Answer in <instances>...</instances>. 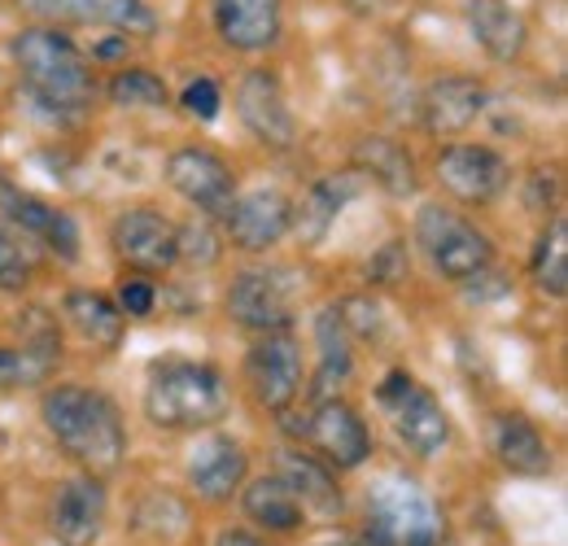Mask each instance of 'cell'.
Returning <instances> with one entry per match:
<instances>
[{"instance_id":"ffe728a7","label":"cell","mask_w":568,"mask_h":546,"mask_svg":"<svg viewBox=\"0 0 568 546\" xmlns=\"http://www.w3.org/2000/svg\"><path fill=\"white\" fill-rule=\"evenodd\" d=\"M363 189V175L358 171H333L324 180H315L306 189V198L293 205V223L288 232L302 241V245H320L328 236V228L337 223V214L358 198Z\"/></svg>"},{"instance_id":"9c48e42d","label":"cell","mask_w":568,"mask_h":546,"mask_svg":"<svg viewBox=\"0 0 568 546\" xmlns=\"http://www.w3.org/2000/svg\"><path fill=\"white\" fill-rule=\"evenodd\" d=\"M245 381L258 398V407L288 411L302 394V345L284 333H258V342L245 358Z\"/></svg>"},{"instance_id":"603a6c76","label":"cell","mask_w":568,"mask_h":546,"mask_svg":"<svg viewBox=\"0 0 568 546\" xmlns=\"http://www.w3.org/2000/svg\"><path fill=\"white\" fill-rule=\"evenodd\" d=\"M468 27H473V40L495 62H516L525 53V44H529L525 18L503 0H468Z\"/></svg>"},{"instance_id":"d6986e66","label":"cell","mask_w":568,"mask_h":546,"mask_svg":"<svg viewBox=\"0 0 568 546\" xmlns=\"http://www.w3.org/2000/svg\"><path fill=\"white\" fill-rule=\"evenodd\" d=\"M281 0H214V31L236 53H263L281 40Z\"/></svg>"},{"instance_id":"ac0fdd59","label":"cell","mask_w":568,"mask_h":546,"mask_svg":"<svg viewBox=\"0 0 568 546\" xmlns=\"http://www.w3.org/2000/svg\"><path fill=\"white\" fill-rule=\"evenodd\" d=\"M0 210H4L9 223H18L22 232H31L36 241H44L62 263H74V259H79V223H74L67 210L40 202V198H31V193L4 184V180H0Z\"/></svg>"},{"instance_id":"d6a6232c","label":"cell","mask_w":568,"mask_h":546,"mask_svg":"<svg viewBox=\"0 0 568 546\" xmlns=\"http://www.w3.org/2000/svg\"><path fill=\"white\" fill-rule=\"evenodd\" d=\"M180 105H184V114H193L197 123H214L219 119V110H223V92H219V83L214 79H193L189 88H184V97H180Z\"/></svg>"},{"instance_id":"5b68a950","label":"cell","mask_w":568,"mask_h":546,"mask_svg":"<svg viewBox=\"0 0 568 546\" xmlns=\"http://www.w3.org/2000/svg\"><path fill=\"white\" fill-rule=\"evenodd\" d=\"M416 245L425 250L433 272L442 275V280H455V284H468V280L486 275L490 263H495L490 236L477 232L464 214H455L446 205H420V214H416Z\"/></svg>"},{"instance_id":"5bb4252c","label":"cell","mask_w":568,"mask_h":546,"mask_svg":"<svg viewBox=\"0 0 568 546\" xmlns=\"http://www.w3.org/2000/svg\"><path fill=\"white\" fill-rule=\"evenodd\" d=\"M227 241L245 254H267L272 245H281L293 223V202L276 189H254L245 198H232L227 214Z\"/></svg>"},{"instance_id":"8992f818","label":"cell","mask_w":568,"mask_h":546,"mask_svg":"<svg viewBox=\"0 0 568 546\" xmlns=\"http://www.w3.org/2000/svg\"><path fill=\"white\" fill-rule=\"evenodd\" d=\"M376 403L389 411V424L398 433V442L416 455V459H437L450 442V419L442 403L428 394L412 372H389L376 390Z\"/></svg>"},{"instance_id":"277c9868","label":"cell","mask_w":568,"mask_h":546,"mask_svg":"<svg viewBox=\"0 0 568 546\" xmlns=\"http://www.w3.org/2000/svg\"><path fill=\"white\" fill-rule=\"evenodd\" d=\"M442 507L412 477H385L367 494V543L372 546H442Z\"/></svg>"},{"instance_id":"1f68e13d","label":"cell","mask_w":568,"mask_h":546,"mask_svg":"<svg viewBox=\"0 0 568 546\" xmlns=\"http://www.w3.org/2000/svg\"><path fill=\"white\" fill-rule=\"evenodd\" d=\"M175 250H180V263L189 267H211L219 263V241L206 223H184L175 228Z\"/></svg>"},{"instance_id":"ba28073f","label":"cell","mask_w":568,"mask_h":546,"mask_svg":"<svg viewBox=\"0 0 568 546\" xmlns=\"http://www.w3.org/2000/svg\"><path fill=\"white\" fill-rule=\"evenodd\" d=\"M511 166L490 144H446L437 153V184L464 205H490L507 189Z\"/></svg>"},{"instance_id":"83f0119b","label":"cell","mask_w":568,"mask_h":546,"mask_svg":"<svg viewBox=\"0 0 568 546\" xmlns=\"http://www.w3.org/2000/svg\"><path fill=\"white\" fill-rule=\"evenodd\" d=\"M241 507H245V516H250L254 525H263V529H272V534H293V529H302V516H306V507L293 498V489H288L281 477L250 481V485L241 489Z\"/></svg>"},{"instance_id":"7a4b0ae2","label":"cell","mask_w":568,"mask_h":546,"mask_svg":"<svg viewBox=\"0 0 568 546\" xmlns=\"http://www.w3.org/2000/svg\"><path fill=\"white\" fill-rule=\"evenodd\" d=\"M13 62L22 70L27 92L40 105L58 110V114L83 110L92 101V92H97L83 49L74 44L67 31H58V27H27V31H18Z\"/></svg>"},{"instance_id":"6da1fadb","label":"cell","mask_w":568,"mask_h":546,"mask_svg":"<svg viewBox=\"0 0 568 546\" xmlns=\"http://www.w3.org/2000/svg\"><path fill=\"white\" fill-rule=\"evenodd\" d=\"M44 424L58 437V446L79 459L92 477L114 473L128 455V433L119 407L88 385H58L44 394Z\"/></svg>"},{"instance_id":"3957f363","label":"cell","mask_w":568,"mask_h":546,"mask_svg":"<svg viewBox=\"0 0 568 546\" xmlns=\"http://www.w3.org/2000/svg\"><path fill=\"white\" fill-rule=\"evenodd\" d=\"M227 411V381L211 363L171 358L144 385V415L158 428H206Z\"/></svg>"},{"instance_id":"f1b7e54d","label":"cell","mask_w":568,"mask_h":546,"mask_svg":"<svg viewBox=\"0 0 568 546\" xmlns=\"http://www.w3.org/2000/svg\"><path fill=\"white\" fill-rule=\"evenodd\" d=\"M58 367V337H40V342L0 345V394L9 390H27V385H44Z\"/></svg>"},{"instance_id":"484cf974","label":"cell","mask_w":568,"mask_h":546,"mask_svg":"<svg viewBox=\"0 0 568 546\" xmlns=\"http://www.w3.org/2000/svg\"><path fill=\"white\" fill-rule=\"evenodd\" d=\"M53 13L83 27H114L123 36H153L158 13L144 0H53Z\"/></svg>"},{"instance_id":"44dd1931","label":"cell","mask_w":568,"mask_h":546,"mask_svg":"<svg viewBox=\"0 0 568 546\" xmlns=\"http://www.w3.org/2000/svg\"><path fill=\"white\" fill-rule=\"evenodd\" d=\"M490 451L498 464L516 477H547L551 473V446L525 415H495L490 424Z\"/></svg>"},{"instance_id":"7c38bea8","label":"cell","mask_w":568,"mask_h":546,"mask_svg":"<svg viewBox=\"0 0 568 546\" xmlns=\"http://www.w3.org/2000/svg\"><path fill=\"white\" fill-rule=\"evenodd\" d=\"M166 184L189 205H197L202 214H227V205L236 198V180H232L227 162L197 144L175 149L166 158Z\"/></svg>"},{"instance_id":"30bf717a","label":"cell","mask_w":568,"mask_h":546,"mask_svg":"<svg viewBox=\"0 0 568 546\" xmlns=\"http://www.w3.org/2000/svg\"><path fill=\"white\" fill-rule=\"evenodd\" d=\"M293 297L297 284L288 272H241L227 289V315L250 333H284L293 324Z\"/></svg>"},{"instance_id":"f546056e","label":"cell","mask_w":568,"mask_h":546,"mask_svg":"<svg viewBox=\"0 0 568 546\" xmlns=\"http://www.w3.org/2000/svg\"><path fill=\"white\" fill-rule=\"evenodd\" d=\"M529 272H534V284H538L547 297H565L568 293V219L565 214H556V219L547 223V232H542V241H538V250H534Z\"/></svg>"},{"instance_id":"8d00e7d4","label":"cell","mask_w":568,"mask_h":546,"mask_svg":"<svg viewBox=\"0 0 568 546\" xmlns=\"http://www.w3.org/2000/svg\"><path fill=\"white\" fill-rule=\"evenodd\" d=\"M403 272H407V250H403V241H389V245L372 259L367 280H376V284H394V280H403Z\"/></svg>"},{"instance_id":"d590c367","label":"cell","mask_w":568,"mask_h":546,"mask_svg":"<svg viewBox=\"0 0 568 546\" xmlns=\"http://www.w3.org/2000/svg\"><path fill=\"white\" fill-rule=\"evenodd\" d=\"M31 263L22 259V250L0 232V289H27Z\"/></svg>"},{"instance_id":"836d02e7","label":"cell","mask_w":568,"mask_h":546,"mask_svg":"<svg viewBox=\"0 0 568 546\" xmlns=\"http://www.w3.org/2000/svg\"><path fill=\"white\" fill-rule=\"evenodd\" d=\"M153 306H158V289H153L144 275L123 280V289H119V311H123V315L141 320V315H153Z\"/></svg>"},{"instance_id":"4dcf8cb0","label":"cell","mask_w":568,"mask_h":546,"mask_svg":"<svg viewBox=\"0 0 568 546\" xmlns=\"http://www.w3.org/2000/svg\"><path fill=\"white\" fill-rule=\"evenodd\" d=\"M105 97H110L114 105H123V110H162V105L171 101L166 83H162L153 70H141V67H123V70H119V74L110 79Z\"/></svg>"},{"instance_id":"e0dca14e","label":"cell","mask_w":568,"mask_h":546,"mask_svg":"<svg viewBox=\"0 0 568 546\" xmlns=\"http://www.w3.org/2000/svg\"><path fill=\"white\" fill-rule=\"evenodd\" d=\"M105 512H110L105 485L88 473V477L62 481V489L53 498V512H49V525H53L58 543L92 546L105 529Z\"/></svg>"},{"instance_id":"52a82bcc","label":"cell","mask_w":568,"mask_h":546,"mask_svg":"<svg viewBox=\"0 0 568 546\" xmlns=\"http://www.w3.org/2000/svg\"><path fill=\"white\" fill-rule=\"evenodd\" d=\"M293 428L320 451V459L328 468L351 473V468H363L367 455H372V433H367L363 415L346 398H320L311 407V415L302 424H293Z\"/></svg>"},{"instance_id":"4316f807","label":"cell","mask_w":568,"mask_h":546,"mask_svg":"<svg viewBox=\"0 0 568 546\" xmlns=\"http://www.w3.org/2000/svg\"><path fill=\"white\" fill-rule=\"evenodd\" d=\"M67 320L74 324V333L83 342L101 345V350H119L123 342V328H128V315L105 297V293H92V289H71L67 302H62Z\"/></svg>"},{"instance_id":"4fadbf2b","label":"cell","mask_w":568,"mask_h":546,"mask_svg":"<svg viewBox=\"0 0 568 546\" xmlns=\"http://www.w3.org/2000/svg\"><path fill=\"white\" fill-rule=\"evenodd\" d=\"M236 114L245 123V132L272 149H288L297 140V123L293 110L284 101L281 79L272 70H245L236 83Z\"/></svg>"},{"instance_id":"d4e9b609","label":"cell","mask_w":568,"mask_h":546,"mask_svg":"<svg viewBox=\"0 0 568 546\" xmlns=\"http://www.w3.org/2000/svg\"><path fill=\"white\" fill-rule=\"evenodd\" d=\"M276 477L293 489V498L311 512H342V489H337V477L333 468L320 459V455H302V451H281L276 455Z\"/></svg>"},{"instance_id":"7402d4cb","label":"cell","mask_w":568,"mask_h":546,"mask_svg":"<svg viewBox=\"0 0 568 546\" xmlns=\"http://www.w3.org/2000/svg\"><path fill=\"white\" fill-rule=\"evenodd\" d=\"M351 328L342 320L337 306H324L315 315V345H320V372H315V403L320 398H337V390L351 381L355 372V350H351Z\"/></svg>"},{"instance_id":"8fae6325","label":"cell","mask_w":568,"mask_h":546,"mask_svg":"<svg viewBox=\"0 0 568 546\" xmlns=\"http://www.w3.org/2000/svg\"><path fill=\"white\" fill-rule=\"evenodd\" d=\"M110 245L114 254L136 267V272H171L180 263V250H175V223L149 205L136 210H123L110 228Z\"/></svg>"},{"instance_id":"e575fe53","label":"cell","mask_w":568,"mask_h":546,"mask_svg":"<svg viewBox=\"0 0 568 546\" xmlns=\"http://www.w3.org/2000/svg\"><path fill=\"white\" fill-rule=\"evenodd\" d=\"M342 311V320H346V328H351V337H376L381 333V306L376 302H367V297H351V302H342L337 306Z\"/></svg>"},{"instance_id":"cb8c5ba5","label":"cell","mask_w":568,"mask_h":546,"mask_svg":"<svg viewBox=\"0 0 568 546\" xmlns=\"http://www.w3.org/2000/svg\"><path fill=\"white\" fill-rule=\"evenodd\" d=\"M355 171L358 175H372L389 198H412L420 189V175H416V158L407 153V144L389 136H367L355 144Z\"/></svg>"},{"instance_id":"2e32d148","label":"cell","mask_w":568,"mask_h":546,"mask_svg":"<svg viewBox=\"0 0 568 546\" xmlns=\"http://www.w3.org/2000/svg\"><path fill=\"white\" fill-rule=\"evenodd\" d=\"M245 473H250V455L236 437L227 433H211L193 446L189 455V485L197 489V498L206 503H227L232 494H241L245 485Z\"/></svg>"},{"instance_id":"f35d334b","label":"cell","mask_w":568,"mask_h":546,"mask_svg":"<svg viewBox=\"0 0 568 546\" xmlns=\"http://www.w3.org/2000/svg\"><path fill=\"white\" fill-rule=\"evenodd\" d=\"M333 546H372V543H333Z\"/></svg>"},{"instance_id":"74e56055","label":"cell","mask_w":568,"mask_h":546,"mask_svg":"<svg viewBox=\"0 0 568 546\" xmlns=\"http://www.w3.org/2000/svg\"><path fill=\"white\" fill-rule=\"evenodd\" d=\"M214 546H267L263 538H254V534H241V529H227V534H219Z\"/></svg>"},{"instance_id":"9a60e30c","label":"cell","mask_w":568,"mask_h":546,"mask_svg":"<svg viewBox=\"0 0 568 546\" xmlns=\"http://www.w3.org/2000/svg\"><path fill=\"white\" fill-rule=\"evenodd\" d=\"M486 101H490V92H486L481 79L446 74V79H433L425 88L420 114H425V128L433 136L450 140V136H464L486 114Z\"/></svg>"}]
</instances>
